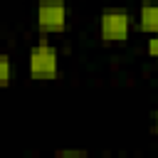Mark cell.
Instances as JSON below:
<instances>
[{
    "instance_id": "2",
    "label": "cell",
    "mask_w": 158,
    "mask_h": 158,
    "mask_svg": "<svg viewBox=\"0 0 158 158\" xmlns=\"http://www.w3.org/2000/svg\"><path fill=\"white\" fill-rule=\"evenodd\" d=\"M131 12L123 7H106L99 15V35L104 42H126L131 35Z\"/></svg>"
},
{
    "instance_id": "7",
    "label": "cell",
    "mask_w": 158,
    "mask_h": 158,
    "mask_svg": "<svg viewBox=\"0 0 158 158\" xmlns=\"http://www.w3.org/2000/svg\"><path fill=\"white\" fill-rule=\"evenodd\" d=\"M151 123H153V131L158 133V109L153 111V116H151Z\"/></svg>"
},
{
    "instance_id": "3",
    "label": "cell",
    "mask_w": 158,
    "mask_h": 158,
    "mask_svg": "<svg viewBox=\"0 0 158 158\" xmlns=\"http://www.w3.org/2000/svg\"><path fill=\"white\" fill-rule=\"evenodd\" d=\"M69 10L62 0H44L35 10V25L42 32H62L67 27Z\"/></svg>"
},
{
    "instance_id": "6",
    "label": "cell",
    "mask_w": 158,
    "mask_h": 158,
    "mask_svg": "<svg viewBox=\"0 0 158 158\" xmlns=\"http://www.w3.org/2000/svg\"><path fill=\"white\" fill-rule=\"evenodd\" d=\"M146 52H148V57H151V59H156V62H158V32H151V35H148Z\"/></svg>"
},
{
    "instance_id": "4",
    "label": "cell",
    "mask_w": 158,
    "mask_h": 158,
    "mask_svg": "<svg viewBox=\"0 0 158 158\" xmlns=\"http://www.w3.org/2000/svg\"><path fill=\"white\" fill-rule=\"evenodd\" d=\"M138 27L143 32H158V2H143L138 10Z\"/></svg>"
},
{
    "instance_id": "5",
    "label": "cell",
    "mask_w": 158,
    "mask_h": 158,
    "mask_svg": "<svg viewBox=\"0 0 158 158\" xmlns=\"http://www.w3.org/2000/svg\"><path fill=\"white\" fill-rule=\"evenodd\" d=\"M12 79V59L10 54H0V84L7 86Z\"/></svg>"
},
{
    "instance_id": "1",
    "label": "cell",
    "mask_w": 158,
    "mask_h": 158,
    "mask_svg": "<svg viewBox=\"0 0 158 158\" xmlns=\"http://www.w3.org/2000/svg\"><path fill=\"white\" fill-rule=\"evenodd\" d=\"M27 72L32 79H54L59 72V52L49 42H37L27 54Z\"/></svg>"
}]
</instances>
